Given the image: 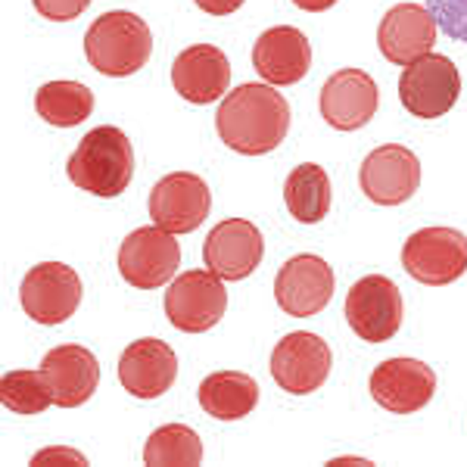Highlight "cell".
<instances>
[{
	"instance_id": "cell-1",
	"label": "cell",
	"mask_w": 467,
	"mask_h": 467,
	"mask_svg": "<svg viewBox=\"0 0 467 467\" xmlns=\"http://www.w3.org/2000/svg\"><path fill=\"white\" fill-rule=\"evenodd\" d=\"M218 138L234 153L262 156L281 147L290 131V103L275 85H240L228 90L215 112Z\"/></svg>"
},
{
	"instance_id": "cell-2",
	"label": "cell",
	"mask_w": 467,
	"mask_h": 467,
	"mask_svg": "<svg viewBox=\"0 0 467 467\" xmlns=\"http://www.w3.org/2000/svg\"><path fill=\"white\" fill-rule=\"evenodd\" d=\"M69 181L90 197L112 200L128 191L134 175V150L122 128L100 125L81 138L78 150L69 156Z\"/></svg>"
},
{
	"instance_id": "cell-3",
	"label": "cell",
	"mask_w": 467,
	"mask_h": 467,
	"mask_svg": "<svg viewBox=\"0 0 467 467\" xmlns=\"http://www.w3.org/2000/svg\"><path fill=\"white\" fill-rule=\"evenodd\" d=\"M153 54V32L140 16L128 10L103 13L85 35V57L100 75L128 78L140 72Z\"/></svg>"
},
{
	"instance_id": "cell-4",
	"label": "cell",
	"mask_w": 467,
	"mask_h": 467,
	"mask_svg": "<svg viewBox=\"0 0 467 467\" xmlns=\"http://www.w3.org/2000/svg\"><path fill=\"white\" fill-rule=\"evenodd\" d=\"M462 97V75L458 66L442 54H424L402 69L399 78V100L414 119H440L455 107Z\"/></svg>"
},
{
	"instance_id": "cell-5",
	"label": "cell",
	"mask_w": 467,
	"mask_h": 467,
	"mask_svg": "<svg viewBox=\"0 0 467 467\" xmlns=\"http://www.w3.org/2000/svg\"><path fill=\"white\" fill-rule=\"evenodd\" d=\"M181 246L175 234L147 224V228L131 231L119 246V275L131 284L134 290H160L178 275Z\"/></svg>"
},
{
	"instance_id": "cell-6",
	"label": "cell",
	"mask_w": 467,
	"mask_h": 467,
	"mask_svg": "<svg viewBox=\"0 0 467 467\" xmlns=\"http://www.w3.org/2000/svg\"><path fill=\"white\" fill-rule=\"evenodd\" d=\"M402 268L427 287H446L467 271V237L455 228H420L402 246Z\"/></svg>"
},
{
	"instance_id": "cell-7",
	"label": "cell",
	"mask_w": 467,
	"mask_h": 467,
	"mask_svg": "<svg viewBox=\"0 0 467 467\" xmlns=\"http://www.w3.org/2000/svg\"><path fill=\"white\" fill-rule=\"evenodd\" d=\"M228 312V290L215 271H184L165 290V315L171 327L184 334H202L215 327Z\"/></svg>"
},
{
	"instance_id": "cell-8",
	"label": "cell",
	"mask_w": 467,
	"mask_h": 467,
	"mask_svg": "<svg viewBox=\"0 0 467 467\" xmlns=\"http://www.w3.org/2000/svg\"><path fill=\"white\" fill-rule=\"evenodd\" d=\"M402 293L389 277L368 275L349 287L346 296V321L365 343H387L402 327Z\"/></svg>"
},
{
	"instance_id": "cell-9",
	"label": "cell",
	"mask_w": 467,
	"mask_h": 467,
	"mask_svg": "<svg viewBox=\"0 0 467 467\" xmlns=\"http://www.w3.org/2000/svg\"><path fill=\"white\" fill-rule=\"evenodd\" d=\"M330 365L334 356L327 340L308 330L287 334L271 352V378L290 396H308L321 389L330 378Z\"/></svg>"
},
{
	"instance_id": "cell-10",
	"label": "cell",
	"mask_w": 467,
	"mask_h": 467,
	"mask_svg": "<svg viewBox=\"0 0 467 467\" xmlns=\"http://www.w3.org/2000/svg\"><path fill=\"white\" fill-rule=\"evenodd\" d=\"M22 308L37 324H63L78 312L81 303V277L78 271L63 262H41L26 275L19 290Z\"/></svg>"
},
{
	"instance_id": "cell-11",
	"label": "cell",
	"mask_w": 467,
	"mask_h": 467,
	"mask_svg": "<svg viewBox=\"0 0 467 467\" xmlns=\"http://www.w3.org/2000/svg\"><path fill=\"white\" fill-rule=\"evenodd\" d=\"M358 184L361 193L378 206H402L420 187V162L409 147L383 144L365 156Z\"/></svg>"
},
{
	"instance_id": "cell-12",
	"label": "cell",
	"mask_w": 467,
	"mask_h": 467,
	"mask_svg": "<svg viewBox=\"0 0 467 467\" xmlns=\"http://www.w3.org/2000/svg\"><path fill=\"white\" fill-rule=\"evenodd\" d=\"M275 299L290 318H312L334 299V268L321 255H293L275 277Z\"/></svg>"
},
{
	"instance_id": "cell-13",
	"label": "cell",
	"mask_w": 467,
	"mask_h": 467,
	"mask_svg": "<svg viewBox=\"0 0 467 467\" xmlns=\"http://www.w3.org/2000/svg\"><path fill=\"white\" fill-rule=\"evenodd\" d=\"M213 209L209 184L193 171H171L150 191V215L171 234H191L206 222Z\"/></svg>"
},
{
	"instance_id": "cell-14",
	"label": "cell",
	"mask_w": 467,
	"mask_h": 467,
	"mask_svg": "<svg viewBox=\"0 0 467 467\" xmlns=\"http://www.w3.org/2000/svg\"><path fill=\"white\" fill-rule=\"evenodd\" d=\"M265 255V240L262 231L246 218H224L215 224L202 246V259L206 268L215 271L222 281H244L255 268L262 265Z\"/></svg>"
},
{
	"instance_id": "cell-15",
	"label": "cell",
	"mask_w": 467,
	"mask_h": 467,
	"mask_svg": "<svg viewBox=\"0 0 467 467\" xmlns=\"http://www.w3.org/2000/svg\"><path fill=\"white\" fill-rule=\"evenodd\" d=\"M436 393V374L418 358H387L371 374V396L389 414H414L427 409Z\"/></svg>"
},
{
	"instance_id": "cell-16",
	"label": "cell",
	"mask_w": 467,
	"mask_h": 467,
	"mask_svg": "<svg viewBox=\"0 0 467 467\" xmlns=\"http://www.w3.org/2000/svg\"><path fill=\"white\" fill-rule=\"evenodd\" d=\"M380 88L361 69L334 72L321 88V116L337 131H358L378 116Z\"/></svg>"
},
{
	"instance_id": "cell-17",
	"label": "cell",
	"mask_w": 467,
	"mask_h": 467,
	"mask_svg": "<svg viewBox=\"0 0 467 467\" xmlns=\"http://www.w3.org/2000/svg\"><path fill=\"white\" fill-rule=\"evenodd\" d=\"M436 26L433 13L420 4H396L387 10L378 28V47L380 54L396 66H409L418 57L431 54L436 44Z\"/></svg>"
},
{
	"instance_id": "cell-18",
	"label": "cell",
	"mask_w": 467,
	"mask_h": 467,
	"mask_svg": "<svg viewBox=\"0 0 467 467\" xmlns=\"http://www.w3.org/2000/svg\"><path fill=\"white\" fill-rule=\"evenodd\" d=\"M119 380L134 399H160L178 380V356L169 343L144 337L119 358Z\"/></svg>"
},
{
	"instance_id": "cell-19",
	"label": "cell",
	"mask_w": 467,
	"mask_h": 467,
	"mask_svg": "<svg viewBox=\"0 0 467 467\" xmlns=\"http://www.w3.org/2000/svg\"><path fill=\"white\" fill-rule=\"evenodd\" d=\"M171 85L187 103H197V107L222 100L231 85V63L224 50L213 44H193L181 50L171 63Z\"/></svg>"
},
{
	"instance_id": "cell-20",
	"label": "cell",
	"mask_w": 467,
	"mask_h": 467,
	"mask_svg": "<svg viewBox=\"0 0 467 467\" xmlns=\"http://www.w3.org/2000/svg\"><path fill=\"white\" fill-rule=\"evenodd\" d=\"M41 371L47 374L54 405L59 409H78L100 387V365L90 349L78 343L57 346L41 361Z\"/></svg>"
},
{
	"instance_id": "cell-21",
	"label": "cell",
	"mask_w": 467,
	"mask_h": 467,
	"mask_svg": "<svg viewBox=\"0 0 467 467\" xmlns=\"http://www.w3.org/2000/svg\"><path fill=\"white\" fill-rule=\"evenodd\" d=\"M253 66L268 85H296L312 69V44L293 26H275L259 35Z\"/></svg>"
},
{
	"instance_id": "cell-22",
	"label": "cell",
	"mask_w": 467,
	"mask_h": 467,
	"mask_svg": "<svg viewBox=\"0 0 467 467\" xmlns=\"http://www.w3.org/2000/svg\"><path fill=\"white\" fill-rule=\"evenodd\" d=\"M200 405L215 420H240L259 405V383L244 371H215L200 383Z\"/></svg>"
},
{
	"instance_id": "cell-23",
	"label": "cell",
	"mask_w": 467,
	"mask_h": 467,
	"mask_svg": "<svg viewBox=\"0 0 467 467\" xmlns=\"http://www.w3.org/2000/svg\"><path fill=\"white\" fill-rule=\"evenodd\" d=\"M284 202L303 224H318L330 209V178L321 165L303 162L284 181Z\"/></svg>"
},
{
	"instance_id": "cell-24",
	"label": "cell",
	"mask_w": 467,
	"mask_h": 467,
	"mask_svg": "<svg viewBox=\"0 0 467 467\" xmlns=\"http://www.w3.org/2000/svg\"><path fill=\"white\" fill-rule=\"evenodd\" d=\"M35 109L47 125L75 128L94 112V94L81 81H47L37 88Z\"/></svg>"
},
{
	"instance_id": "cell-25",
	"label": "cell",
	"mask_w": 467,
	"mask_h": 467,
	"mask_svg": "<svg viewBox=\"0 0 467 467\" xmlns=\"http://www.w3.org/2000/svg\"><path fill=\"white\" fill-rule=\"evenodd\" d=\"M144 462L153 467H197L202 462V442L187 424H165L150 433Z\"/></svg>"
},
{
	"instance_id": "cell-26",
	"label": "cell",
	"mask_w": 467,
	"mask_h": 467,
	"mask_svg": "<svg viewBox=\"0 0 467 467\" xmlns=\"http://www.w3.org/2000/svg\"><path fill=\"white\" fill-rule=\"evenodd\" d=\"M0 402L13 414H41L54 405V393H50L47 374L37 371H6L0 380Z\"/></svg>"
},
{
	"instance_id": "cell-27",
	"label": "cell",
	"mask_w": 467,
	"mask_h": 467,
	"mask_svg": "<svg viewBox=\"0 0 467 467\" xmlns=\"http://www.w3.org/2000/svg\"><path fill=\"white\" fill-rule=\"evenodd\" d=\"M427 10L451 41L467 44V0H427Z\"/></svg>"
},
{
	"instance_id": "cell-28",
	"label": "cell",
	"mask_w": 467,
	"mask_h": 467,
	"mask_svg": "<svg viewBox=\"0 0 467 467\" xmlns=\"http://www.w3.org/2000/svg\"><path fill=\"white\" fill-rule=\"evenodd\" d=\"M35 10L50 22H69L78 19L90 6V0H32Z\"/></svg>"
},
{
	"instance_id": "cell-29",
	"label": "cell",
	"mask_w": 467,
	"mask_h": 467,
	"mask_svg": "<svg viewBox=\"0 0 467 467\" xmlns=\"http://www.w3.org/2000/svg\"><path fill=\"white\" fill-rule=\"evenodd\" d=\"M47 462H54V464H72V467H85L88 464V458L81 455V451H75V449H44V451H37L35 455V467H44Z\"/></svg>"
},
{
	"instance_id": "cell-30",
	"label": "cell",
	"mask_w": 467,
	"mask_h": 467,
	"mask_svg": "<svg viewBox=\"0 0 467 467\" xmlns=\"http://www.w3.org/2000/svg\"><path fill=\"white\" fill-rule=\"evenodd\" d=\"M193 4H197L206 16H231V13H237L240 6L246 4V0H193Z\"/></svg>"
},
{
	"instance_id": "cell-31",
	"label": "cell",
	"mask_w": 467,
	"mask_h": 467,
	"mask_svg": "<svg viewBox=\"0 0 467 467\" xmlns=\"http://www.w3.org/2000/svg\"><path fill=\"white\" fill-rule=\"evenodd\" d=\"M293 4H296L299 10H306V13H324V10H330L337 0H293Z\"/></svg>"
}]
</instances>
